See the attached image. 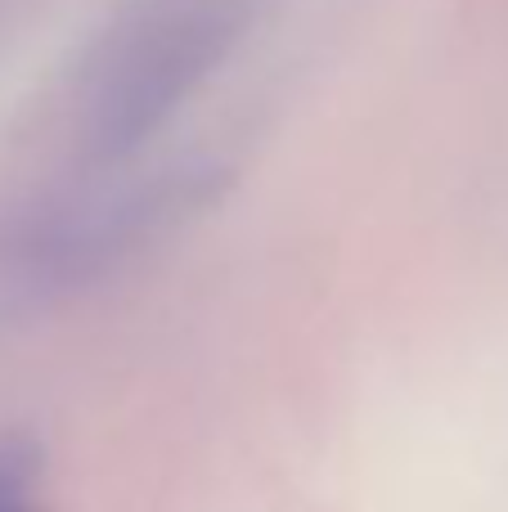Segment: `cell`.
Listing matches in <instances>:
<instances>
[{"instance_id": "1", "label": "cell", "mask_w": 508, "mask_h": 512, "mask_svg": "<svg viewBox=\"0 0 508 512\" xmlns=\"http://www.w3.org/2000/svg\"><path fill=\"white\" fill-rule=\"evenodd\" d=\"M248 0H185L158 14L104 72L90 108V149L122 158L140 149L239 45Z\"/></svg>"}, {"instance_id": "2", "label": "cell", "mask_w": 508, "mask_h": 512, "mask_svg": "<svg viewBox=\"0 0 508 512\" xmlns=\"http://www.w3.org/2000/svg\"><path fill=\"white\" fill-rule=\"evenodd\" d=\"M41 454L27 441H0V512H36Z\"/></svg>"}]
</instances>
